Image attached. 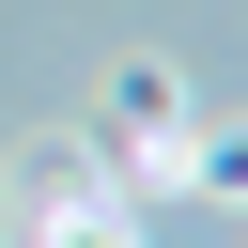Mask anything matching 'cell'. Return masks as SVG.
I'll return each mask as SVG.
<instances>
[{
  "label": "cell",
  "mask_w": 248,
  "mask_h": 248,
  "mask_svg": "<svg viewBox=\"0 0 248 248\" xmlns=\"http://www.w3.org/2000/svg\"><path fill=\"white\" fill-rule=\"evenodd\" d=\"M31 248H140V202H124L108 170H62V186L31 202Z\"/></svg>",
  "instance_id": "1"
},
{
  "label": "cell",
  "mask_w": 248,
  "mask_h": 248,
  "mask_svg": "<svg viewBox=\"0 0 248 248\" xmlns=\"http://www.w3.org/2000/svg\"><path fill=\"white\" fill-rule=\"evenodd\" d=\"M108 124H124V140H140V124H186V78H170L155 46H124V62H108Z\"/></svg>",
  "instance_id": "2"
},
{
  "label": "cell",
  "mask_w": 248,
  "mask_h": 248,
  "mask_svg": "<svg viewBox=\"0 0 248 248\" xmlns=\"http://www.w3.org/2000/svg\"><path fill=\"white\" fill-rule=\"evenodd\" d=\"M186 186H202V202H248V108L186 124Z\"/></svg>",
  "instance_id": "3"
}]
</instances>
